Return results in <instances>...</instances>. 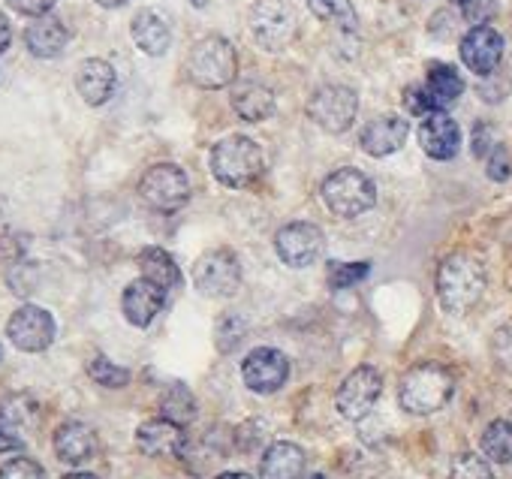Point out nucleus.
<instances>
[{
  "label": "nucleus",
  "mask_w": 512,
  "mask_h": 479,
  "mask_svg": "<svg viewBox=\"0 0 512 479\" xmlns=\"http://www.w3.org/2000/svg\"><path fill=\"white\" fill-rule=\"evenodd\" d=\"M488 287L485 263L467 251H458L446 257L437 269V299L449 314H467L476 308Z\"/></svg>",
  "instance_id": "f257e3e1"
},
{
  "label": "nucleus",
  "mask_w": 512,
  "mask_h": 479,
  "mask_svg": "<svg viewBox=\"0 0 512 479\" xmlns=\"http://www.w3.org/2000/svg\"><path fill=\"white\" fill-rule=\"evenodd\" d=\"M452 392H455L452 371L440 362H422L404 374L401 389H398V401L407 413L428 416V413L443 410L449 404Z\"/></svg>",
  "instance_id": "f03ea898"
},
{
  "label": "nucleus",
  "mask_w": 512,
  "mask_h": 479,
  "mask_svg": "<svg viewBox=\"0 0 512 479\" xmlns=\"http://www.w3.org/2000/svg\"><path fill=\"white\" fill-rule=\"evenodd\" d=\"M266 169L263 148L256 145L250 136H226L211 148V175L223 187H247Z\"/></svg>",
  "instance_id": "7ed1b4c3"
},
{
  "label": "nucleus",
  "mask_w": 512,
  "mask_h": 479,
  "mask_svg": "<svg viewBox=\"0 0 512 479\" xmlns=\"http://www.w3.org/2000/svg\"><path fill=\"white\" fill-rule=\"evenodd\" d=\"M320 193H323L326 208L332 214H338V217H347V220L362 217L365 211H371L377 205V187H374V181L365 172L353 169V166H344V169L332 172L323 181V190Z\"/></svg>",
  "instance_id": "20e7f679"
},
{
  "label": "nucleus",
  "mask_w": 512,
  "mask_h": 479,
  "mask_svg": "<svg viewBox=\"0 0 512 479\" xmlns=\"http://www.w3.org/2000/svg\"><path fill=\"white\" fill-rule=\"evenodd\" d=\"M187 73H190L193 85H199L205 91H220V88L235 82L238 55H235L229 40L205 37L193 46L190 61H187Z\"/></svg>",
  "instance_id": "39448f33"
},
{
  "label": "nucleus",
  "mask_w": 512,
  "mask_h": 479,
  "mask_svg": "<svg viewBox=\"0 0 512 479\" xmlns=\"http://www.w3.org/2000/svg\"><path fill=\"white\" fill-rule=\"evenodd\" d=\"M299 22L290 0H256L250 10V34L266 52H284L296 40Z\"/></svg>",
  "instance_id": "423d86ee"
},
{
  "label": "nucleus",
  "mask_w": 512,
  "mask_h": 479,
  "mask_svg": "<svg viewBox=\"0 0 512 479\" xmlns=\"http://www.w3.org/2000/svg\"><path fill=\"white\" fill-rule=\"evenodd\" d=\"M139 193H142V199L154 211L172 214V211H178V208L187 205V199H190V178L175 163H157V166H151L142 175Z\"/></svg>",
  "instance_id": "0eeeda50"
},
{
  "label": "nucleus",
  "mask_w": 512,
  "mask_h": 479,
  "mask_svg": "<svg viewBox=\"0 0 512 479\" xmlns=\"http://www.w3.org/2000/svg\"><path fill=\"white\" fill-rule=\"evenodd\" d=\"M308 115L326 133H344L353 127V121L359 115V97L347 85H323L308 100Z\"/></svg>",
  "instance_id": "6e6552de"
},
{
  "label": "nucleus",
  "mask_w": 512,
  "mask_h": 479,
  "mask_svg": "<svg viewBox=\"0 0 512 479\" xmlns=\"http://www.w3.org/2000/svg\"><path fill=\"white\" fill-rule=\"evenodd\" d=\"M275 251H278L281 263H287L293 269H308L323 257L326 235H323V229L317 223L296 220V223H287V226L278 229Z\"/></svg>",
  "instance_id": "1a4fd4ad"
},
{
  "label": "nucleus",
  "mask_w": 512,
  "mask_h": 479,
  "mask_svg": "<svg viewBox=\"0 0 512 479\" xmlns=\"http://www.w3.org/2000/svg\"><path fill=\"white\" fill-rule=\"evenodd\" d=\"M193 287L208 299H229L241 287V263L232 251H211L193 266Z\"/></svg>",
  "instance_id": "9d476101"
},
{
  "label": "nucleus",
  "mask_w": 512,
  "mask_h": 479,
  "mask_svg": "<svg viewBox=\"0 0 512 479\" xmlns=\"http://www.w3.org/2000/svg\"><path fill=\"white\" fill-rule=\"evenodd\" d=\"M380 392H383V377H380V371L371 368V365H359V368H353V371L344 377V383H341V389H338V395H335L338 413H341L344 419H350V422H359V419H365V416L374 410Z\"/></svg>",
  "instance_id": "9b49d317"
},
{
  "label": "nucleus",
  "mask_w": 512,
  "mask_h": 479,
  "mask_svg": "<svg viewBox=\"0 0 512 479\" xmlns=\"http://www.w3.org/2000/svg\"><path fill=\"white\" fill-rule=\"evenodd\" d=\"M7 335L22 353H43L55 341V317L40 305H22L10 317Z\"/></svg>",
  "instance_id": "f8f14e48"
},
{
  "label": "nucleus",
  "mask_w": 512,
  "mask_h": 479,
  "mask_svg": "<svg viewBox=\"0 0 512 479\" xmlns=\"http://www.w3.org/2000/svg\"><path fill=\"white\" fill-rule=\"evenodd\" d=\"M241 377H244V386L256 395H272L278 392L287 377H290V359L275 350V347H260L253 350L244 365H241Z\"/></svg>",
  "instance_id": "ddd939ff"
},
{
  "label": "nucleus",
  "mask_w": 512,
  "mask_h": 479,
  "mask_svg": "<svg viewBox=\"0 0 512 479\" xmlns=\"http://www.w3.org/2000/svg\"><path fill=\"white\" fill-rule=\"evenodd\" d=\"M461 61L470 73L476 76H491L503 58V37L488 28V25H479V28H470L461 40Z\"/></svg>",
  "instance_id": "4468645a"
},
{
  "label": "nucleus",
  "mask_w": 512,
  "mask_h": 479,
  "mask_svg": "<svg viewBox=\"0 0 512 479\" xmlns=\"http://www.w3.org/2000/svg\"><path fill=\"white\" fill-rule=\"evenodd\" d=\"M136 446L148 458H169V455H184L187 437L184 428L169 422V419H148L136 428Z\"/></svg>",
  "instance_id": "2eb2a0df"
},
{
  "label": "nucleus",
  "mask_w": 512,
  "mask_h": 479,
  "mask_svg": "<svg viewBox=\"0 0 512 479\" xmlns=\"http://www.w3.org/2000/svg\"><path fill=\"white\" fill-rule=\"evenodd\" d=\"M419 145L434 160H452L461 148V130L446 112H434L419 127Z\"/></svg>",
  "instance_id": "dca6fc26"
},
{
  "label": "nucleus",
  "mask_w": 512,
  "mask_h": 479,
  "mask_svg": "<svg viewBox=\"0 0 512 479\" xmlns=\"http://www.w3.org/2000/svg\"><path fill=\"white\" fill-rule=\"evenodd\" d=\"M163 305H166V293L160 287H154L151 281H145V278L133 281L124 290V299H121L124 317L136 329H148L154 323V317L163 311Z\"/></svg>",
  "instance_id": "f3484780"
},
{
  "label": "nucleus",
  "mask_w": 512,
  "mask_h": 479,
  "mask_svg": "<svg viewBox=\"0 0 512 479\" xmlns=\"http://www.w3.org/2000/svg\"><path fill=\"white\" fill-rule=\"evenodd\" d=\"M407 133H410V124L401 115H380V118H374L362 130L359 142H362V151L365 154H371V157H389V154H395L407 142Z\"/></svg>",
  "instance_id": "a211bd4d"
},
{
  "label": "nucleus",
  "mask_w": 512,
  "mask_h": 479,
  "mask_svg": "<svg viewBox=\"0 0 512 479\" xmlns=\"http://www.w3.org/2000/svg\"><path fill=\"white\" fill-rule=\"evenodd\" d=\"M235 115L247 124H260V121H269L275 115V94L272 88H266L263 82H238L232 88V97H229Z\"/></svg>",
  "instance_id": "6ab92c4d"
},
{
  "label": "nucleus",
  "mask_w": 512,
  "mask_h": 479,
  "mask_svg": "<svg viewBox=\"0 0 512 479\" xmlns=\"http://www.w3.org/2000/svg\"><path fill=\"white\" fill-rule=\"evenodd\" d=\"M115 67L103 58H88L76 70V91L88 106H103L115 94Z\"/></svg>",
  "instance_id": "aec40b11"
},
{
  "label": "nucleus",
  "mask_w": 512,
  "mask_h": 479,
  "mask_svg": "<svg viewBox=\"0 0 512 479\" xmlns=\"http://www.w3.org/2000/svg\"><path fill=\"white\" fill-rule=\"evenodd\" d=\"M70 43V31L64 28L61 19L55 16H40L28 25L25 31V46L34 58H43V61H52L58 58Z\"/></svg>",
  "instance_id": "412c9836"
},
{
  "label": "nucleus",
  "mask_w": 512,
  "mask_h": 479,
  "mask_svg": "<svg viewBox=\"0 0 512 479\" xmlns=\"http://www.w3.org/2000/svg\"><path fill=\"white\" fill-rule=\"evenodd\" d=\"M305 449L293 440H275L260 464L263 479H305Z\"/></svg>",
  "instance_id": "4be33fe9"
},
{
  "label": "nucleus",
  "mask_w": 512,
  "mask_h": 479,
  "mask_svg": "<svg viewBox=\"0 0 512 479\" xmlns=\"http://www.w3.org/2000/svg\"><path fill=\"white\" fill-rule=\"evenodd\" d=\"M55 452L64 464H85L97 452V434L85 422H64L55 431Z\"/></svg>",
  "instance_id": "5701e85b"
},
{
  "label": "nucleus",
  "mask_w": 512,
  "mask_h": 479,
  "mask_svg": "<svg viewBox=\"0 0 512 479\" xmlns=\"http://www.w3.org/2000/svg\"><path fill=\"white\" fill-rule=\"evenodd\" d=\"M130 34H133V43H136L145 55H151V58L166 55V49H169V43H172V31H169L166 19L157 16L154 10L136 13V19H133V25H130Z\"/></svg>",
  "instance_id": "b1692460"
},
{
  "label": "nucleus",
  "mask_w": 512,
  "mask_h": 479,
  "mask_svg": "<svg viewBox=\"0 0 512 479\" xmlns=\"http://www.w3.org/2000/svg\"><path fill=\"white\" fill-rule=\"evenodd\" d=\"M139 269H142V278L151 281L154 287H160L163 293L175 290L181 284V272H178L172 254H166L163 248H145L139 254Z\"/></svg>",
  "instance_id": "393cba45"
},
{
  "label": "nucleus",
  "mask_w": 512,
  "mask_h": 479,
  "mask_svg": "<svg viewBox=\"0 0 512 479\" xmlns=\"http://www.w3.org/2000/svg\"><path fill=\"white\" fill-rule=\"evenodd\" d=\"M425 88H428L431 100L437 103V109L443 112V106H449V103H455V100L461 97L464 79H461L458 70L449 67V64H431V67H428V82H425Z\"/></svg>",
  "instance_id": "a878e982"
},
{
  "label": "nucleus",
  "mask_w": 512,
  "mask_h": 479,
  "mask_svg": "<svg viewBox=\"0 0 512 479\" xmlns=\"http://www.w3.org/2000/svg\"><path fill=\"white\" fill-rule=\"evenodd\" d=\"M37 425V404L28 395H10L0 401V428L19 437V431H28Z\"/></svg>",
  "instance_id": "bb28decb"
},
{
  "label": "nucleus",
  "mask_w": 512,
  "mask_h": 479,
  "mask_svg": "<svg viewBox=\"0 0 512 479\" xmlns=\"http://www.w3.org/2000/svg\"><path fill=\"white\" fill-rule=\"evenodd\" d=\"M482 452L488 461H497V464L512 461V422L509 419H494L482 431Z\"/></svg>",
  "instance_id": "cd10ccee"
},
{
  "label": "nucleus",
  "mask_w": 512,
  "mask_h": 479,
  "mask_svg": "<svg viewBox=\"0 0 512 479\" xmlns=\"http://www.w3.org/2000/svg\"><path fill=\"white\" fill-rule=\"evenodd\" d=\"M308 7L320 22H329V25L341 28L344 34H353L359 28V19H356V10L350 0H308Z\"/></svg>",
  "instance_id": "c85d7f7f"
},
{
  "label": "nucleus",
  "mask_w": 512,
  "mask_h": 479,
  "mask_svg": "<svg viewBox=\"0 0 512 479\" xmlns=\"http://www.w3.org/2000/svg\"><path fill=\"white\" fill-rule=\"evenodd\" d=\"M160 410H163V419H169V422H175V425H187V422H193V416H196V404H193V395L187 392V386H181V383H175L169 392H166V398L160 401Z\"/></svg>",
  "instance_id": "c756f323"
},
{
  "label": "nucleus",
  "mask_w": 512,
  "mask_h": 479,
  "mask_svg": "<svg viewBox=\"0 0 512 479\" xmlns=\"http://www.w3.org/2000/svg\"><path fill=\"white\" fill-rule=\"evenodd\" d=\"M88 374H91L94 383H100V386H106V389H121V386L130 383V371L121 368V365H115V362H109L106 356H97V359L88 365Z\"/></svg>",
  "instance_id": "7c9ffc66"
},
{
  "label": "nucleus",
  "mask_w": 512,
  "mask_h": 479,
  "mask_svg": "<svg viewBox=\"0 0 512 479\" xmlns=\"http://www.w3.org/2000/svg\"><path fill=\"white\" fill-rule=\"evenodd\" d=\"M449 479H494V473H491V464L482 455L461 452L449 467Z\"/></svg>",
  "instance_id": "2f4dec72"
},
{
  "label": "nucleus",
  "mask_w": 512,
  "mask_h": 479,
  "mask_svg": "<svg viewBox=\"0 0 512 479\" xmlns=\"http://www.w3.org/2000/svg\"><path fill=\"white\" fill-rule=\"evenodd\" d=\"M368 272H371L368 263H338V260H332L329 263V287H335V290L353 287V284L365 281Z\"/></svg>",
  "instance_id": "473e14b6"
},
{
  "label": "nucleus",
  "mask_w": 512,
  "mask_h": 479,
  "mask_svg": "<svg viewBox=\"0 0 512 479\" xmlns=\"http://www.w3.org/2000/svg\"><path fill=\"white\" fill-rule=\"evenodd\" d=\"M491 356H494V365L503 374H512V320L503 323L494 332V338H491Z\"/></svg>",
  "instance_id": "72a5a7b5"
},
{
  "label": "nucleus",
  "mask_w": 512,
  "mask_h": 479,
  "mask_svg": "<svg viewBox=\"0 0 512 479\" xmlns=\"http://www.w3.org/2000/svg\"><path fill=\"white\" fill-rule=\"evenodd\" d=\"M0 479H46V470L34 458H13L0 467Z\"/></svg>",
  "instance_id": "f704fd0d"
},
{
  "label": "nucleus",
  "mask_w": 512,
  "mask_h": 479,
  "mask_svg": "<svg viewBox=\"0 0 512 479\" xmlns=\"http://www.w3.org/2000/svg\"><path fill=\"white\" fill-rule=\"evenodd\" d=\"M404 106H407L413 115H422V118H428V115L440 112V109H437V103L431 100V94H428V88H425V85H410V88L404 91Z\"/></svg>",
  "instance_id": "c9c22d12"
},
{
  "label": "nucleus",
  "mask_w": 512,
  "mask_h": 479,
  "mask_svg": "<svg viewBox=\"0 0 512 479\" xmlns=\"http://www.w3.org/2000/svg\"><path fill=\"white\" fill-rule=\"evenodd\" d=\"M461 13H464V19L473 25V28H479V25H485L494 13H497V0H461Z\"/></svg>",
  "instance_id": "e433bc0d"
},
{
  "label": "nucleus",
  "mask_w": 512,
  "mask_h": 479,
  "mask_svg": "<svg viewBox=\"0 0 512 479\" xmlns=\"http://www.w3.org/2000/svg\"><path fill=\"white\" fill-rule=\"evenodd\" d=\"M10 10L22 13V16H31V19H40V16H49L52 7L58 4V0H7Z\"/></svg>",
  "instance_id": "4c0bfd02"
},
{
  "label": "nucleus",
  "mask_w": 512,
  "mask_h": 479,
  "mask_svg": "<svg viewBox=\"0 0 512 479\" xmlns=\"http://www.w3.org/2000/svg\"><path fill=\"white\" fill-rule=\"evenodd\" d=\"M485 169H488V178H491V181H506V178L512 175L509 157H506V151H503L500 145L488 154V166H485Z\"/></svg>",
  "instance_id": "58836bf2"
},
{
  "label": "nucleus",
  "mask_w": 512,
  "mask_h": 479,
  "mask_svg": "<svg viewBox=\"0 0 512 479\" xmlns=\"http://www.w3.org/2000/svg\"><path fill=\"white\" fill-rule=\"evenodd\" d=\"M494 139H491V127L488 124H476V133H473V154L476 157H488L494 151Z\"/></svg>",
  "instance_id": "ea45409f"
},
{
  "label": "nucleus",
  "mask_w": 512,
  "mask_h": 479,
  "mask_svg": "<svg viewBox=\"0 0 512 479\" xmlns=\"http://www.w3.org/2000/svg\"><path fill=\"white\" fill-rule=\"evenodd\" d=\"M10 43H13V28H10L7 16L0 13V55H4V52L10 49Z\"/></svg>",
  "instance_id": "a19ab883"
},
{
  "label": "nucleus",
  "mask_w": 512,
  "mask_h": 479,
  "mask_svg": "<svg viewBox=\"0 0 512 479\" xmlns=\"http://www.w3.org/2000/svg\"><path fill=\"white\" fill-rule=\"evenodd\" d=\"M19 446H22V437H16V434H10V431L0 428V452H13V449H19Z\"/></svg>",
  "instance_id": "79ce46f5"
},
{
  "label": "nucleus",
  "mask_w": 512,
  "mask_h": 479,
  "mask_svg": "<svg viewBox=\"0 0 512 479\" xmlns=\"http://www.w3.org/2000/svg\"><path fill=\"white\" fill-rule=\"evenodd\" d=\"M100 7H106V10H118V7H124L127 0H97Z\"/></svg>",
  "instance_id": "37998d69"
},
{
  "label": "nucleus",
  "mask_w": 512,
  "mask_h": 479,
  "mask_svg": "<svg viewBox=\"0 0 512 479\" xmlns=\"http://www.w3.org/2000/svg\"><path fill=\"white\" fill-rule=\"evenodd\" d=\"M217 479H253L250 473H220Z\"/></svg>",
  "instance_id": "c03bdc74"
},
{
  "label": "nucleus",
  "mask_w": 512,
  "mask_h": 479,
  "mask_svg": "<svg viewBox=\"0 0 512 479\" xmlns=\"http://www.w3.org/2000/svg\"><path fill=\"white\" fill-rule=\"evenodd\" d=\"M64 479H100V476H94V473H67Z\"/></svg>",
  "instance_id": "a18cd8bd"
},
{
  "label": "nucleus",
  "mask_w": 512,
  "mask_h": 479,
  "mask_svg": "<svg viewBox=\"0 0 512 479\" xmlns=\"http://www.w3.org/2000/svg\"><path fill=\"white\" fill-rule=\"evenodd\" d=\"M305 479H326L323 473H311V476H305Z\"/></svg>",
  "instance_id": "49530a36"
},
{
  "label": "nucleus",
  "mask_w": 512,
  "mask_h": 479,
  "mask_svg": "<svg viewBox=\"0 0 512 479\" xmlns=\"http://www.w3.org/2000/svg\"><path fill=\"white\" fill-rule=\"evenodd\" d=\"M208 4V0H193V7H205Z\"/></svg>",
  "instance_id": "de8ad7c7"
},
{
  "label": "nucleus",
  "mask_w": 512,
  "mask_h": 479,
  "mask_svg": "<svg viewBox=\"0 0 512 479\" xmlns=\"http://www.w3.org/2000/svg\"><path fill=\"white\" fill-rule=\"evenodd\" d=\"M452 4H461V0H452Z\"/></svg>",
  "instance_id": "09e8293b"
}]
</instances>
